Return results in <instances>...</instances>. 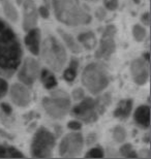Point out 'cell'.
<instances>
[{
	"instance_id": "obj_30",
	"label": "cell",
	"mask_w": 151,
	"mask_h": 159,
	"mask_svg": "<svg viewBox=\"0 0 151 159\" xmlns=\"http://www.w3.org/2000/svg\"><path fill=\"white\" fill-rule=\"evenodd\" d=\"M68 127L70 129H73V130H78L81 128V124H80L78 121H72V122L68 123Z\"/></svg>"
},
{
	"instance_id": "obj_16",
	"label": "cell",
	"mask_w": 151,
	"mask_h": 159,
	"mask_svg": "<svg viewBox=\"0 0 151 159\" xmlns=\"http://www.w3.org/2000/svg\"><path fill=\"white\" fill-rule=\"evenodd\" d=\"M131 107H133V101L130 99L127 100H122L118 104L116 111H115L114 115L118 117V118H126V117L130 115V111H131Z\"/></svg>"
},
{
	"instance_id": "obj_4",
	"label": "cell",
	"mask_w": 151,
	"mask_h": 159,
	"mask_svg": "<svg viewBox=\"0 0 151 159\" xmlns=\"http://www.w3.org/2000/svg\"><path fill=\"white\" fill-rule=\"evenodd\" d=\"M43 58L54 70L59 71L66 62V53L64 48L55 37L49 36L43 44Z\"/></svg>"
},
{
	"instance_id": "obj_17",
	"label": "cell",
	"mask_w": 151,
	"mask_h": 159,
	"mask_svg": "<svg viewBox=\"0 0 151 159\" xmlns=\"http://www.w3.org/2000/svg\"><path fill=\"white\" fill-rule=\"evenodd\" d=\"M58 32L60 33V35L62 36L63 40L66 43L67 47H68L73 53H80V52H81V48L79 47V44L76 43V40L73 39V37L72 35H69L68 33H66L65 31H63L61 29H58Z\"/></svg>"
},
{
	"instance_id": "obj_19",
	"label": "cell",
	"mask_w": 151,
	"mask_h": 159,
	"mask_svg": "<svg viewBox=\"0 0 151 159\" xmlns=\"http://www.w3.org/2000/svg\"><path fill=\"white\" fill-rule=\"evenodd\" d=\"M41 80H43L45 87L47 89H51L57 85V81L55 77H54L49 70H47V69H44V70L41 71Z\"/></svg>"
},
{
	"instance_id": "obj_12",
	"label": "cell",
	"mask_w": 151,
	"mask_h": 159,
	"mask_svg": "<svg viewBox=\"0 0 151 159\" xmlns=\"http://www.w3.org/2000/svg\"><path fill=\"white\" fill-rule=\"evenodd\" d=\"M131 74L134 82L139 85L145 84L148 79V65L142 59H137L131 63Z\"/></svg>"
},
{
	"instance_id": "obj_2",
	"label": "cell",
	"mask_w": 151,
	"mask_h": 159,
	"mask_svg": "<svg viewBox=\"0 0 151 159\" xmlns=\"http://www.w3.org/2000/svg\"><path fill=\"white\" fill-rule=\"evenodd\" d=\"M53 6L57 19L66 25L77 26L87 24L91 20L90 16L79 7L75 0H53Z\"/></svg>"
},
{
	"instance_id": "obj_27",
	"label": "cell",
	"mask_w": 151,
	"mask_h": 159,
	"mask_svg": "<svg viewBox=\"0 0 151 159\" xmlns=\"http://www.w3.org/2000/svg\"><path fill=\"white\" fill-rule=\"evenodd\" d=\"M105 5L110 11H114L118 6V0H105Z\"/></svg>"
},
{
	"instance_id": "obj_20",
	"label": "cell",
	"mask_w": 151,
	"mask_h": 159,
	"mask_svg": "<svg viewBox=\"0 0 151 159\" xmlns=\"http://www.w3.org/2000/svg\"><path fill=\"white\" fill-rule=\"evenodd\" d=\"M1 3L3 5V8H4V11L6 16L11 19L12 21H17L18 19V14H17V11L16 8L12 6V4L9 2V0H1Z\"/></svg>"
},
{
	"instance_id": "obj_26",
	"label": "cell",
	"mask_w": 151,
	"mask_h": 159,
	"mask_svg": "<svg viewBox=\"0 0 151 159\" xmlns=\"http://www.w3.org/2000/svg\"><path fill=\"white\" fill-rule=\"evenodd\" d=\"M86 157H88V158H90V157L101 158V157H104V153H102V151L101 150V149L94 148V149H91V150L86 154Z\"/></svg>"
},
{
	"instance_id": "obj_15",
	"label": "cell",
	"mask_w": 151,
	"mask_h": 159,
	"mask_svg": "<svg viewBox=\"0 0 151 159\" xmlns=\"http://www.w3.org/2000/svg\"><path fill=\"white\" fill-rule=\"evenodd\" d=\"M134 120L142 127H148L150 124V107L148 106L138 107L134 113Z\"/></svg>"
},
{
	"instance_id": "obj_6",
	"label": "cell",
	"mask_w": 151,
	"mask_h": 159,
	"mask_svg": "<svg viewBox=\"0 0 151 159\" xmlns=\"http://www.w3.org/2000/svg\"><path fill=\"white\" fill-rule=\"evenodd\" d=\"M43 106L51 117L56 119L63 118L68 112L70 101L68 96L63 91H56L52 93V97L43 99Z\"/></svg>"
},
{
	"instance_id": "obj_22",
	"label": "cell",
	"mask_w": 151,
	"mask_h": 159,
	"mask_svg": "<svg viewBox=\"0 0 151 159\" xmlns=\"http://www.w3.org/2000/svg\"><path fill=\"white\" fill-rule=\"evenodd\" d=\"M0 157H24V155L14 148L0 147Z\"/></svg>"
},
{
	"instance_id": "obj_1",
	"label": "cell",
	"mask_w": 151,
	"mask_h": 159,
	"mask_svg": "<svg viewBox=\"0 0 151 159\" xmlns=\"http://www.w3.org/2000/svg\"><path fill=\"white\" fill-rule=\"evenodd\" d=\"M22 51L12 30L0 20V68L15 70L20 64Z\"/></svg>"
},
{
	"instance_id": "obj_14",
	"label": "cell",
	"mask_w": 151,
	"mask_h": 159,
	"mask_svg": "<svg viewBox=\"0 0 151 159\" xmlns=\"http://www.w3.org/2000/svg\"><path fill=\"white\" fill-rule=\"evenodd\" d=\"M25 43L33 55H37L40 52V31L38 29H32L25 37Z\"/></svg>"
},
{
	"instance_id": "obj_3",
	"label": "cell",
	"mask_w": 151,
	"mask_h": 159,
	"mask_svg": "<svg viewBox=\"0 0 151 159\" xmlns=\"http://www.w3.org/2000/svg\"><path fill=\"white\" fill-rule=\"evenodd\" d=\"M110 102V95L106 94L97 100L91 98H86L81 103L78 104L73 113V115L81 118L85 122H92L97 119V117L105 112V109Z\"/></svg>"
},
{
	"instance_id": "obj_25",
	"label": "cell",
	"mask_w": 151,
	"mask_h": 159,
	"mask_svg": "<svg viewBox=\"0 0 151 159\" xmlns=\"http://www.w3.org/2000/svg\"><path fill=\"white\" fill-rule=\"evenodd\" d=\"M120 151H121L122 155H123V156H125V157H128V158H136V157H138V155L133 151L131 145H130V144L124 145L123 147L121 148Z\"/></svg>"
},
{
	"instance_id": "obj_7",
	"label": "cell",
	"mask_w": 151,
	"mask_h": 159,
	"mask_svg": "<svg viewBox=\"0 0 151 159\" xmlns=\"http://www.w3.org/2000/svg\"><path fill=\"white\" fill-rule=\"evenodd\" d=\"M55 146V139L47 129L40 128L35 133L32 142V155L36 158H48L51 156L52 150Z\"/></svg>"
},
{
	"instance_id": "obj_33",
	"label": "cell",
	"mask_w": 151,
	"mask_h": 159,
	"mask_svg": "<svg viewBox=\"0 0 151 159\" xmlns=\"http://www.w3.org/2000/svg\"><path fill=\"white\" fill-rule=\"evenodd\" d=\"M1 107L3 109V111H4L5 113H7V114H9V113L12 112L11 107H9L8 104H6V103H2V104H1Z\"/></svg>"
},
{
	"instance_id": "obj_8",
	"label": "cell",
	"mask_w": 151,
	"mask_h": 159,
	"mask_svg": "<svg viewBox=\"0 0 151 159\" xmlns=\"http://www.w3.org/2000/svg\"><path fill=\"white\" fill-rule=\"evenodd\" d=\"M83 148V138L80 133H69L60 143L59 154L62 157H75Z\"/></svg>"
},
{
	"instance_id": "obj_31",
	"label": "cell",
	"mask_w": 151,
	"mask_h": 159,
	"mask_svg": "<svg viewBox=\"0 0 151 159\" xmlns=\"http://www.w3.org/2000/svg\"><path fill=\"white\" fill-rule=\"evenodd\" d=\"M142 22L144 23V25L149 26V25H150V15H149V12H146L145 15L142 16Z\"/></svg>"
},
{
	"instance_id": "obj_18",
	"label": "cell",
	"mask_w": 151,
	"mask_h": 159,
	"mask_svg": "<svg viewBox=\"0 0 151 159\" xmlns=\"http://www.w3.org/2000/svg\"><path fill=\"white\" fill-rule=\"evenodd\" d=\"M79 40L89 50L93 49V48L95 47V43H96L95 36L92 32H87V33L81 34V35L79 36Z\"/></svg>"
},
{
	"instance_id": "obj_10",
	"label": "cell",
	"mask_w": 151,
	"mask_h": 159,
	"mask_svg": "<svg viewBox=\"0 0 151 159\" xmlns=\"http://www.w3.org/2000/svg\"><path fill=\"white\" fill-rule=\"evenodd\" d=\"M38 74V64L34 59L27 58L19 72V80L26 85H32Z\"/></svg>"
},
{
	"instance_id": "obj_23",
	"label": "cell",
	"mask_w": 151,
	"mask_h": 159,
	"mask_svg": "<svg viewBox=\"0 0 151 159\" xmlns=\"http://www.w3.org/2000/svg\"><path fill=\"white\" fill-rule=\"evenodd\" d=\"M133 33H134V37L138 41H142L145 39V35H146L145 29H144L143 27H141L140 25H134V29H133Z\"/></svg>"
},
{
	"instance_id": "obj_13",
	"label": "cell",
	"mask_w": 151,
	"mask_h": 159,
	"mask_svg": "<svg viewBox=\"0 0 151 159\" xmlns=\"http://www.w3.org/2000/svg\"><path fill=\"white\" fill-rule=\"evenodd\" d=\"M25 15H24V29L28 30L34 27L37 22V16L35 11L33 0H24Z\"/></svg>"
},
{
	"instance_id": "obj_21",
	"label": "cell",
	"mask_w": 151,
	"mask_h": 159,
	"mask_svg": "<svg viewBox=\"0 0 151 159\" xmlns=\"http://www.w3.org/2000/svg\"><path fill=\"white\" fill-rule=\"evenodd\" d=\"M77 68H78V62L76 60H73L69 67L64 71V79L68 82H73L77 75Z\"/></svg>"
},
{
	"instance_id": "obj_5",
	"label": "cell",
	"mask_w": 151,
	"mask_h": 159,
	"mask_svg": "<svg viewBox=\"0 0 151 159\" xmlns=\"http://www.w3.org/2000/svg\"><path fill=\"white\" fill-rule=\"evenodd\" d=\"M82 82L91 93L97 94L107 87L109 80L107 72L101 65L91 63L83 71Z\"/></svg>"
},
{
	"instance_id": "obj_24",
	"label": "cell",
	"mask_w": 151,
	"mask_h": 159,
	"mask_svg": "<svg viewBox=\"0 0 151 159\" xmlns=\"http://www.w3.org/2000/svg\"><path fill=\"white\" fill-rule=\"evenodd\" d=\"M113 136L115 139V141L118 142V143H122L126 138V132H125V130L122 128V127H116V128L114 129L113 131Z\"/></svg>"
},
{
	"instance_id": "obj_28",
	"label": "cell",
	"mask_w": 151,
	"mask_h": 159,
	"mask_svg": "<svg viewBox=\"0 0 151 159\" xmlns=\"http://www.w3.org/2000/svg\"><path fill=\"white\" fill-rule=\"evenodd\" d=\"M7 91V83L3 79H0V97L4 96Z\"/></svg>"
},
{
	"instance_id": "obj_9",
	"label": "cell",
	"mask_w": 151,
	"mask_h": 159,
	"mask_svg": "<svg viewBox=\"0 0 151 159\" xmlns=\"http://www.w3.org/2000/svg\"><path fill=\"white\" fill-rule=\"evenodd\" d=\"M116 33V28L113 25L108 26L107 29L105 30L102 37L101 39V44L96 52V57L97 58H108L110 57L113 52L115 51V41H114V36Z\"/></svg>"
},
{
	"instance_id": "obj_29",
	"label": "cell",
	"mask_w": 151,
	"mask_h": 159,
	"mask_svg": "<svg viewBox=\"0 0 151 159\" xmlns=\"http://www.w3.org/2000/svg\"><path fill=\"white\" fill-rule=\"evenodd\" d=\"M84 96V92H83L82 89H77V90L73 91V98L75 99H81V98Z\"/></svg>"
},
{
	"instance_id": "obj_32",
	"label": "cell",
	"mask_w": 151,
	"mask_h": 159,
	"mask_svg": "<svg viewBox=\"0 0 151 159\" xmlns=\"http://www.w3.org/2000/svg\"><path fill=\"white\" fill-rule=\"evenodd\" d=\"M40 11L41 17H44L45 19H47L48 17H49V11H48V9L46 7H44V6L40 8Z\"/></svg>"
},
{
	"instance_id": "obj_11",
	"label": "cell",
	"mask_w": 151,
	"mask_h": 159,
	"mask_svg": "<svg viewBox=\"0 0 151 159\" xmlns=\"http://www.w3.org/2000/svg\"><path fill=\"white\" fill-rule=\"evenodd\" d=\"M11 98L17 106L26 107L31 101V94L23 85L15 84L11 89Z\"/></svg>"
}]
</instances>
